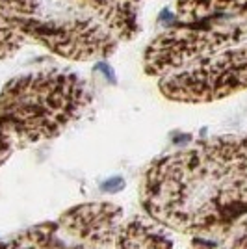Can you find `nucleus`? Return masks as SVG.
I'll return each instance as SVG.
<instances>
[{"label":"nucleus","mask_w":247,"mask_h":249,"mask_svg":"<svg viewBox=\"0 0 247 249\" xmlns=\"http://www.w3.org/2000/svg\"><path fill=\"white\" fill-rule=\"evenodd\" d=\"M140 201L164 229L214 240L247 216V134L208 138L155 158Z\"/></svg>","instance_id":"obj_1"},{"label":"nucleus","mask_w":247,"mask_h":249,"mask_svg":"<svg viewBox=\"0 0 247 249\" xmlns=\"http://www.w3.org/2000/svg\"><path fill=\"white\" fill-rule=\"evenodd\" d=\"M145 74L165 99L208 104L247 91V10L205 22H171L149 43Z\"/></svg>","instance_id":"obj_2"},{"label":"nucleus","mask_w":247,"mask_h":249,"mask_svg":"<svg viewBox=\"0 0 247 249\" xmlns=\"http://www.w3.org/2000/svg\"><path fill=\"white\" fill-rule=\"evenodd\" d=\"M91 103L82 76L45 69L11 78L0 89V149L15 153L58 138Z\"/></svg>","instance_id":"obj_3"},{"label":"nucleus","mask_w":247,"mask_h":249,"mask_svg":"<svg viewBox=\"0 0 247 249\" xmlns=\"http://www.w3.org/2000/svg\"><path fill=\"white\" fill-rule=\"evenodd\" d=\"M65 249H173V238L147 214L113 203H82L56 221Z\"/></svg>","instance_id":"obj_4"},{"label":"nucleus","mask_w":247,"mask_h":249,"mask_svg":"<svg viewBox=\"0 0 247 249\" xmlns=\"http://www.w3.org/2000/svg\"><path fill=\"white\" fill-rule=\"evenodd\" d=\"M47 10V0H0V62L35 43Z\"/></svg>","instance_id":"obj_5"},{"label":"nucleus","mask_w":247,"mask_h":249,"mask_svg":"<svg viewBox=\"0 0 247 249\" xmlns=\"http://www.w3.org/2000/svg\"><path fill=\"white\" fill-rule=\"evenodd\" d=\"M99 21L117 41H132L141 32L145 0H62Z\"/></svg>","instance_id":"obj_6"},{"label":"nucleus","mask_w":247,"mask_h":249,"mask_svg":"<svg viewBox=\"0 0 247 249\" xmlns=\"http://www.w3.org/2000/svg\"><path fill=\"white\" fill-rule=\"evenodd\" d=\"M0 249H65L56 221H45L11 238H0Z\"/></svg>","instance_id":"obj_7"},{"label":"nucleus","mask_w":247,"mask_h":249,"mask_svg":"<svg viewBox=\"0 0 247 249\" xmlns=\"http://www.w3.org/2000/svg\"><path fill=\"white\" fill-rule=\"evenodd\" d=\"M225 249H247V216L238 219L232 227L223 231L212 240Z\"/></svg>","instance_id":"obj_8"},{"label":"nucleus","mask_w":247,"mask_h":249,"mask_svg":"<svg viewBox=\"0 0 247 249\" xmlns=\"http://www.w3.org/2000/svg\"><path fill=\"white\" fill-rule=\"evenodd\" d=\"M192 249H225V248H221L219 244H216V242H212V240L208 238H194Z\"/></svg>","instance_id":"obj_9"},{"label":"nucleus","mask_w":247,"mask_h":249,"mask_svg":"<svg viewBox=\"0 0 247 249\" xmlns=\"http://www.w3.org/2000/svg\"><path fill=\"white\" fill-rule=\"evenodd\" d=\"M11 155H13V153H10V151H6V149H0V167L4 166L8 160H10Z\"/></svg>","instance_id":"obj_10"}]
</instances>
